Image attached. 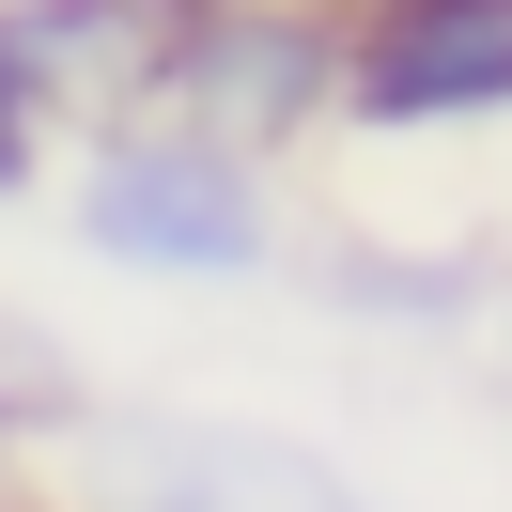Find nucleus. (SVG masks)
I'll return each instance as SVG.
<instances>
[{"instance_id":"f257e3e1","label":"nucleus","mask_w":512,"mask_h":512,"mask_svg":"<svg viewBox=\"0 0 512 512\" xmlns=\"http://www.w3.org/2000/svg\"><path fill=\"white\" fill-rule=\"evenodd\" d=\"M63 249L94 264V280H140V295H249L280 280V171L218 156V140L156 125V109H125V125H78L63 140Z\"/></svg>"},{"instance_id":"f03ea898","label":"nucleus","mask_w":512,"mask_h":512,"mask_svg":"<svg viewBox=\"0 0 512 512\" xmlns=\"http://www.w3.org/2000/svg\"><path fill=\"white\" fill-rule=\"evenodd\" d=\"M63 512H388L342 450L280 419H202V404H94L63 450Z\"/></svg>"},{"instance_id":"7ed1b4c3","label":"nucleus","mask_w":512,"mask_h":512,"mask_svg":"<svg viewBox=\"0 0 512 512\" xmlns=\"http://www.w3.org/2000/svg\"><path fill=\"white\" fill-rule=\"evenodd\" d=\"M140 109L249 156V171H295L311 140H342V0H202V16H171Z\"/></svg>"},{"instance_id":"20e7f679","label":"nucleus","mask_w":512,"mask_h":512,"mask_svg":"<svg viewBox=\"0 0 512 512\" xmlns=\"http://www.w3.org/2000/svg\"><path fill=\"white\" fill-rule=\"evenodd\" d=\"M512 125V0H342V140Z\"/></svg>"},{"instance_id":"39448f33","label":"nucleus","mask_w":512,"mask_h":512,"mask_svg":"<svg viewBox=\"0 0 512 512\" xmlns=\"http://www.w3.org/2000/svg\"><path fill=\"white\" fill-rule=\"evenodd\" d=\"M0 32H16V63L47 78V109L78 125H125L140 94H156V47H171V0H0Z\"/></svg>"},{"instance_id":"423d86ee","label":"nucleus","mask_w":512,"mask_h":512,"mask_svg":"<svg viewBox=\"0 0 512 512\" xmlns=\"http://www.w3.org/2000/svg\"><path fill=\"white\" fill-rule=\"evenodd\" d=\"M280 264L342 326H481V295H497V264L435 249V233H280Z\"/></svg>"},{"instance_id":"0eeeda50","label":"nucleus","mask_w":512,"mask_h":512,"mask_svg":"<svg viewBox=\"0 0 512 512\" xmlns=\"http://www.w3.org/2000/svg\"><path fill=\"white\" fill-rule=\"evenodd\" d=\"M94 357L63 342V326L47 311H16V295H0V466H63L78 435H94Z\"/></svg>"},{"instance_id":"6e6552de","label":"nucleus","mask_w":512,"mask_h":512,"mask_svg":"<svg viewBox=\"0 0 512 512\" xmlns=\"http://www.w3.org/2000/svg\"><path fill=\"white\" fill-rule=\"evenodd\" d=\"M47 171H63V109H47V78L16 63V32H0V218L32 202Z\"/></svg>"},{"instance_id":"1a4fd4ad","label":"nucleus","mask_w":512,"mask_h":512,"mask_svg":"<svg viewBox=\"0 0 512 512\" xmlns=\"http://www.w3.org/2000/svg\"><path fill=\"white\" fill-rule=\"evenodd\" d=\"M481 326H497V373H512V264H497V295H481Z\"/></svg>"},{"instance_id":"9d476101","label":"nucleus","mask_w":512,"mask_h":512,"mask_svg":"<svg viewBox=\"0 0 512 512\" xmlns=\"http://www.w3.org/2000/svg\"><path fill=\"white\" fill-rule=\"evenodd\" d=\"M0 512H16V466H0Z\"/></svg>"},{"instance_id":"9b49d317","label":"nucleus","mask_w":512,"mask_h":512,"mask_svg":"<svg viewBox=\"0 0 512 512\" xmlns=\"http://www.w3.org/2000/svg\"><path fill=\"white\" fill-rule=\"evenodd\" d=\"M16 512H63V497H16Z\"/></svg>"},{"instance_id":"f8f14e48","label":"nucleus","mask_w":512,"mask_h":512,"mask_svg":"<svg viewBox=\"0 0 512 512\" xmlns=\"http://www.w3.org/2000/svg\"><path fill=\"white\" fill-rule=\"evenodd\" d=\"M171 16H202V0H171Z\"/></svg>"}]
</instances>
